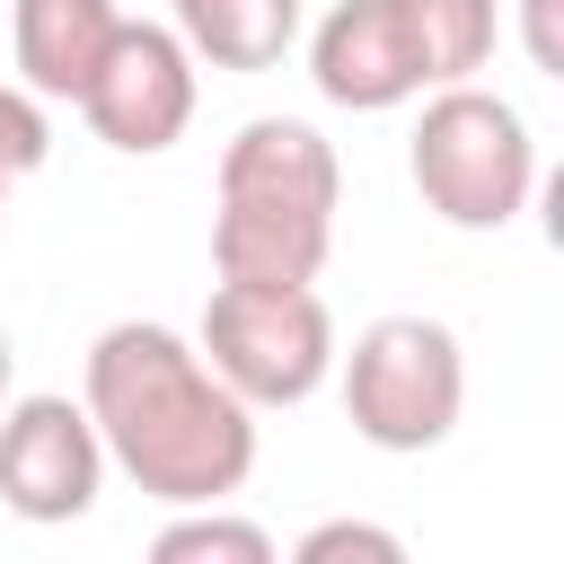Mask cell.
<instances>
[{"label": "cell", "instance_id": "2", "mask_svg": "<svg viewBox=\"0 0 564 564\" xmlns=\"http://www.w3.org/2000/svg\"><path fill=\"white\" fill-rule=\"evenodd\" d=\"M335 194H344V167L308 123H291V115L238 123V141L220 150L212 273L220 282H273V291L317 282V264L335 247Z\"/></svg>", "mask_w": 564, "mask_h": 564}, {"label": "cell", "instance_id": "12", "mask_svg": "<svg viewBox=\"0 0 564 564\" xmlns=\"http://www.w3.org/2000/svg\"><path fill=\"white\" fill-rule=\"evenodd\" d=\"M150 555L159 564H273V538L256 520H229L220 502H185V520H167Z\"/></svg>", "mask_w": 564, "mask_h": 564}, {"label": "cell", "instance_id": "14", "mask_svg": "<svg viewBox=\"0 0 564 564\" xmlns=\"http://www.w3.org/2000/svg\"><path fill=\"white\" fill-rule=\"evenodd\" d=\"M291 555H300V564H344V555H361V564H397L405 538H397V529H370V520H326V529H308Z\"/></svg>", "mask_w": 564, "mask_h": 564}, {"label": "cell", "instance_id": "3", "mask_svg": "<svg viewBox=\"0 0 564 564\" xmlns=\"http://www.w3.org/2000/svg\"><path fill=\"white\" fill-rule=\"evenodd\" d=\"M414 194L449 220V229H502L529 212L538 194V141L520 123L511 97L476 88V79H449L423 97V123H414Z\"/></svg>", "mask_w": 564, "mask_h": 564}, {"label": "cell", "instance_id": "9", "mask_svg": "<svg viewBox=\"0 0 564 564\" xmlns=\"http://www.w3.org/2000/svg\"><path fill=\"white\" fill-rule=\"evenodd\" d=\"M123 9L115 0H18L9 9V53H18V88L35 97H70L88 88V70L106 62Z\"/></svg>", "mask_w": 564, "mask_h": 564}, {"label": "cell", "instance_id": "11", "mask_svg": "<svg viewBox=\"0 0 564 564\" xmlns=\"http://www.w3.org/2000/svg\"><path fill=\"white\" fill-rule=\"evenodd\" d=\"M405 26H414V53H423V88H449V79H476L494 62V0H405Z\"/></svg>", "mask_w": 564, "mask_h": 564}, {"label": "cell", "instance_id": "8", "mask_svg": "<svg viewBox=\"0 0 564 564\" xmlns=\"http://www.w3.org/2000/svg\"><path fill=\"white\" fill-rule=\"evenodd\" d=\"M308 79L326 106H352V115H388V106L423 97V53L405 26V0H335L308 35Z\"/></svg>", "mask_w": 564, "mask_h": 564}, {"label": "cell", "instance_id": "6", "mask_svg": "<svg viewBox=\"0 0 564 564\" xmlns=\"http://www.w3.org/2000/svg\"><path fill=\"white\" fill-rule=\"evenodd\" d=\"M79 115H88V132L106 150H132V159L167 150L194 123V53H185V35L150 26V18H123L106 62L79 88Z\"/></svg>", "mask_w": 564, "mask_h": 564}, {"label": "cell", "instance_id": "15", "mask_svg": "<svg viewBox=\"0 0 564 564\" xmlns=\"http://www.w3.org/2000/svg\"><path fill=\"white\" fill-rule=\"evenodd\" d=\"M520 44L546 79H564V0H520Z\"/></svg>", "mask_w": 564, "mask_h": 564}, {"label": "cell", "instance_id": "16", "mask_svg": "<svg viewBox=\"0 0 564 564\" xmlns=\"http://www.w3.org/2000/svg\"><path fill=\"white\" fill-rule=\"evenodd\" d=\"M0 405H9V335H0Z\"/></svg>", "mask_w": 564, "mask_h": 564}, {"label": "cell", "instance_id": "5", "mask_svg": "<svg viewBox=\"0 0 564 564\" xmlns=\"http://www.w3.org/2000/svg\"><path fill=\"white\" fill-rule=\"evenodd\" d=\"M247 405H300L326 388L335 370V317L317 300V282H220L203 308V344H194Z\"/></svg>", "mask_w": 564, "mask_h": 564}, {"label": "cell", "instance_id": "7", "mask_svg": "<svg viewBox=\"0 0 564 564\" xmlns=\"http://www.w3.org/2000/svg\"><path fill=\"white\" fill-rule=\"evenodd\" d=\"M106 485V441L79 397H9L0 405V502L35 529L79 520Z\"/></svg>", "mask_w": 564, "mask_h": 564}, {"label": "cell", "instance_id": "1", "mask_svg": "<svg viewBox=\"0 0 564 564\" xmlns=\"http://www.w3.org/2000/svg\"><path fill=\"white\" fill-rule=\"evenodd\" d=\"M106 467H123L150 502H229L256 467V405L176 335L150 317H123L88 344V388H79Z\"/></svg>", "mask_w": 564, "mask_h": 564}, {"label": "cell", "instance_id": "4", "mask_svg": "<svg viewBox=\"0 0 564 564\" xmlns=\"http://www.w3.org/2000/svg\"><path fill=\"white\" fill-rule=\"evenodd\" d=\"M467 405V352L441 317H379L344 352V414L370 449H441Z\"/></svg>", "mask_w": 564, "mask_h": 564}, {"label": "cell", "instance_id": "13", "mask_svg": "<svg viewBox=\"0 0 564 564\" xmlns=\"http://www.w3.org/2000/svg\"><path fill=\"white\" fill-rule=\"evenodd\" d=\"M53 150V123H44V97L35 88H0V194L26 185Z\"/></svg>", "mask_w": 564, "mask_h": 564}, {"label": "cell", "instance_id": "10", "mask_svg": "<svg viewBox=\"0 0 564 564\" xmlns=\"http://www.w3.org/2000/svg\"><path fill=\"white\" fill-rule=\"evenodd\" d=\"M176 35L212 70H273L300 44V0H167Z\"/></svg>", "mask_w": 564, "mask_h": 564}]
</instances>
